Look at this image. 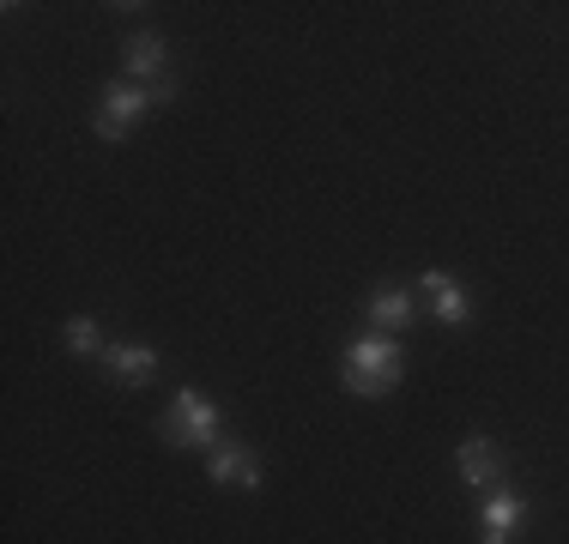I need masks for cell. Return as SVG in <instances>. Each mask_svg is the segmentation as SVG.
<instances>
[{
  "mask_svg": "<svg viewBox=\"0 0 569 544\" xmlns=\"http://www.w3.org/2000/svg\"><path fill=\"white\" fill-rule=\"evenodd\" d=\"M400 375H406V351H400L388 333L358 339V345L340 357V381H346L351 393H363V400H382V393H395Z\"/></svg>",
  "mask_w": 569,
  "mask_h": 544,
  "instance_id": "6da1fadb",
  "label": "cell"
},
{
  "mask_svg": "<svg viewBox=\"0 0 569 544\" xmlns=\"http://www.w3.org/2000/svg\"><path fill=\"white\" fill-rule=\"evenodd\" d=\"M164 435L176 447H219V412H212L207 393H194V387L176 393L164 412Z\"/></svg>",
  "mask_w": 569,
  "mask_h": 544,
  "instance_id": "7a4b0ae2",
  "label": "cell"
},
{
  "mask_svg": "<svg viewBox=\"0 0 569 544\" xmlns=\"http://www.w3.org/2000/svg\"><path fill=\"white\" fill-rule=\"evenodd\" d=\"M121 61H128V79L152 91V103H170L176 98V79H170V61H164V37L158 31H140L121 43Z\"/></svg>",
  "mask_w": 569,
  "mask_h": 544,
  "instance_id": "3957f363",
  "label": "cell"
},
{
  "mask_svg": "<svg viewBox=\"0 0 569 544\" xmlns=\"http://www.w3.org/2000/svg\"><path fill=\"white\" fill-rule=\"evenodd\" d=\"M152 115V91L133 85V79H121V85L103 91V109H98V133L103 140H128L140 121Z\"/></svg>",
  "mask_w": 569,
  "mask_h": 544,
  "instance_id": "277c9868",
  "label": "cell"
},
{
  "mask_svg": "<svg viewBox=\"0 0 569 544\" xmlns=\"http://www.w3.org/2000/svg\"><path fill=\"white\" fill-rule=\"evenodd\" d=\"M455 466H460V484L467 490H503V472H509L491 435H467L460 454H455Z\"/></svg>",
  "mask_w": 569,
  "mask_h": 544,
  "instance_id": "5b68a950",
  "label": "cell"
},
{
  "mask_svg": "<svg viewBox=\"0 0 569 544\" xmlns=\"http://www.w3.org/2000/svg\"><path fill=\"white\" fill-rule=\"evenodd\" d=\"M418 296H425V309H430L442 326H467V321H472L467 291H460L449 272H425V279H418Z\"/></svg>",
  "mask_w": 569,
  "mask_h": 544,
  "instance_id": "8992f818",
  "label": "cell"
},
{
  "mask_svg": "<svg viewBox=\"0 0 569 544\" xmlns=\"http://www.w3.org/2000/svg\"><path fill=\"white\" fill-rule=\"evenodd\" d=\"M527 526V502L515 496V490H497L491 502H485V514H479V533L485 544H509L515 533Z\"/></svg>",
  "mask_w": 569,
  "mask_h": 544,
  "instance_id": "52a82bcc",
  "label": "cell"
},
{
  "mask_svg": "<svg viewBox=\"0 0 569 544\" xmlns=\"http://www.w3.org/2000/svg\"><path fill=\"white\" fill-rule=\"evenodd\" d=\"M212 484H242V490H254L261 484V460L249 454V447H212Z\"/></svg>",
  "mask_w": 569,
  "mask_h": 544,
  "instance_id": "ba28073f",
  "label": "cell"
},
{
  "mask_svg": "<svg viewBox=\"0 0 569 544\" xmlns=\"http://www.w3.org/2000/svg\"><path fill=\"white\" fill-rule=\"evenodd\" d=\"M370 321L376 326H388V333H400V326H412V315H418V296L412 291H395V284H382V291H370Z\"/></svg>",
  "mask_w": 569,
  "mask_h": 544,
  "instance_id": "9c48e42d",
  "label": "cell"
},
{
  "mask_svg": "<svg viewBox=\"0 0 569 544\" xmlns=\"http://www.w3.org/2000/svg\"><path fill=\"white\" fill-rule=\"evenodd\" d=\"M103 363L116 370V381H133V387H146V381L158 375V351L152 345H110Z\"/></svg>",
  "mask_w": 569,
  "mask_h": 544,
  "instance_id": "30bf717a",
  "label": "cell"
},
{
  "mask_svg": "<svg viewBox=\"0 0 569 544\" xmlns=\"http://www.w3.org/2000/svg\"><path fill=\"white\" fill-rule=\"evenodd\" d=\"M67 345H73L79 357H110V345H103V333H98V321H91V315L67 321Z\"/></svg>",
  "mask_w": 569,
  "mask_h": 544,
  "instance_id": "8fae6325",
  "label": "cell"
}]
</instances>
